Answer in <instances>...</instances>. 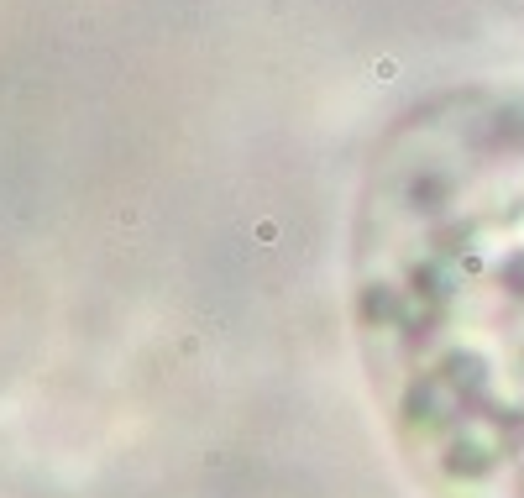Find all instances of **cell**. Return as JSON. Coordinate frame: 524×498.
<instances>
[{"mask_svg": "<svg viewBox=\"0 0 524 498\" xmlns=\"http://www.w3.org/2000/svg\"><path fill=\"white\" fill-rule=\"evenodd\" d=\"M357 336L435 498H524V89L414 121L357 241Z\"/></svg>", "mask_w": 524, "mask_h": 498, "instance_id": "obj_1", "label": "cell"}]
</instances>
